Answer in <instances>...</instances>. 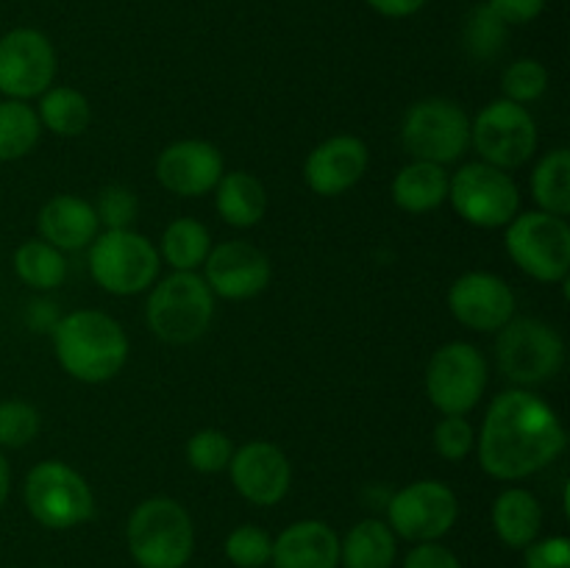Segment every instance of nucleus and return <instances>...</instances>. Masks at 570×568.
Masks as SVG:
<instances>
[{
	"instance_id": "nucleus-34",
	"label": "nucleus",
	"mask_w": 570,
	"mask_h": 568,
	"mask_svg": "<svg viewBox=\"0 0 570 568\" xmlns=\"http://www.w3.org/2000/svg\"><path fill=\"white\" fill-rule=\"evenodd\" d=\"M39 434V412L28 401H0V449H22Z\"/></svg>"
},
{
	"instance_id": "nucleus-31",
	"label": "nucleus",
	"mask_w": 570,
	"mask_h": 568,
	"mask_svg": "<svg viewBox=\"0 0 570 568\" xmlns=\"http://www.w3.org/2000/svg\"><path fill=\"white\" fill-rule=\"evenodd\" d=\"M507 37H510V26L501 22L499 17L490 11L488 3L476 6L465 20V48L473 59L490 61L504 50Z\"/></svg>"
},
{
	"instance_id": "nucleus-36",
	"label": "nucleus",
	"mask_w": 570,
	"mask_h": 568,
	"mask_svg": "<svg viewBox=\"0 0 570 568\" xmlns=\"http://www.w3.org/2000/svg\"><path fill=\"white\" fill-rule=\"evenodd\" d=\"M95 215L106 232H117V228H131L139 215V198L134 189L122 187V184H109L98 193L95 200Z\"/></svg>"
},
{
	"instance_id": "nucleus-27",
	"label": "nucleus",
	"mask_w": 570,
	"mask_h": 568,
	"mask_svg": "<svg viewBox=\"0 0 570 568\" xmlns=\"http://www.w3.org/2000/svg\"><path fill=\"white\" fill-rule=\"evenodd\" d=\"M37 117L42 128H48L56 137H78L87 131L92 120L87 95L72 87H50L39 95Z\"/></svg>"
},
{
	"instance_id": "nucleus-42",
	"label": "nucleus",
	"mask_w": 570,
	"mask_h": 568,
	"mask_svg": "<svg viewBox=\"0 0 570 568\" xmlns=\"http://www.w3.org/2000/svg\"><path fill=\"white\" fill-rule=\"evenodd\" d=\"M365 3L382 17L401 20V17H412L415 11H421L426 6V0H365Z\"/></svg>"
},
{
	"instance_id": "nucleus-35",
	"label": "nucleus",
	"mask_w": 570,
	"mask_h": 568,
	"mask_svg": "<svg viewBox=\"0 0 570 568\" xmlns=\"http://www.w3.org/2000/svg\"><path fill=\"white\" fill-rule=\"evenodd\" d=\"M273 538L265 529L245 523L226 538V557L237 568H262L271 562Z\"/></svg>"
},
{
	"instance_id": "nucleus-18",
	"label": "nucleus",
	"mask_w": 570,
	"mask_h": 568,
	"mask_svg": "<svg viewBox=\"0 0 570 568\" xmlns=\"http://www.w3.org/2000/svg\"><path fill=\"white\" fill-rule=\"evenodd\" d=\"M226 173L217 145L206 139H178L156 159V178L178 198H200L217 187Z\"/></svg>"
},
{
	"instance_id": "nucleus-39",
	"label": "nucleus",
	"mask_w": 570,
	"mask_h": 568,
	"mask_svg": "<svg viewBox=\"0 0 570 568\" xmlns=\"http://www.w3.org/2000/svg\"><path fill=\"white\" fill-rule=\"evenodd\" d=\"M488 6L507 26H527L543 14L546 0H488Z\"/></svg>"
},
{
	"instance_id": "nucleus-15",
	"label": "nucleus",
	"mask_w": 570,
	"mask_h": 568,
	"mask_svg": "<svg viewBox=\"0 0 570 568\" xmlns=\"http://www.w3.org/2000/svg\"><path fill=\"white\" fill-rule=\"evenodd\" d=\"M273 267L262 248L245 243V239H226L212 245L204 262V282L209 284L212 295L226 301H245L259 295L271 284Z\"/></svg>"
},
{
	"instance_id": "nucleus-26",
	"label": "nucleus",
	"mask_w": 570,
	"mask_h": 568,
	"mask_svg": "<svg viewBox=\"0 0 570 568\" xmlns=\"http://www.w3.org/2000/svg\"><path fill=\"white\" fill-rule=\"evenodd\" d=\"M156 251H159V259L167 262L173 271H198L212 251V234L195 217H178L161 232Z\"/></svg>"
},
{
	"instance_id": "nucleus-43",
	"label": "nucleus",
	"mask_w": 570,
	"mask_h": 568,
	"mask_svg": "<svg viewBox=\"0 0 570 568\" xmlns=\"http://www.w3.org/2000/svg\"><path fill=\"white\" fill-rule=\"evenodd\" d=\"M9 490H11V468L9 462H6V454L0 451V507H3L6 499H9Z\"/></svg>"
},
{
	"instance_id": "nucleus-30",
	"label": "nucleus",
	"mask_w": 570,
	"mask_h": 568,
	"mask_svg": "<svg viewBox=\"0 0 570 568\" xmlns=\"http://www.w3.org/2000/svg\"><path fill=\"white\" fill-rule=\"evenodd\" d=\"M42 137V123L28 100L0 104V161H14L31 154Z\"/></svg>"
},
{
	"instance_id": "nucleus-37",
	"label": "nucleus",
	"mask_w": 570,
	"mask_h": 568,
	"mask_svg": "<svg viewBox=\"0 0 570 568\" xmlns=\"http://www.w3.org/2000/svg\"><path fill=\"white\" fill-rule=\"evenodd\" d=\"M434 451H438L443 460L460 462L476 445V432H473L471 421L465 415H443V421H438L432 432Z\"/></svg>"
},
{
	"instance_id": "nucleus-21",
	"label": "nucleus",
	"mask_w": 570,
	"mask_h": 568,
	"mask_svg": "<svg viewBox=\"0 0 570 568\" xmlns=\"http://www.w3.org/2000/svg\"><path fill=\"white\" fill-rule=\"evenodd\" d=\"M37 223L45 243L59 248L61 254L89 248L92 239L100 234L95 206L89 200L78 198V195H56V198H50L39 212Z\"/></svg>"
},
{
	"instance_id": "nucleus-38",
	"label": "nucleus",
	"mask_w": 570,
	"mask_h": 568,
	"mask_svg": "<svg viewBox=\"0 0 570 568\" xmlns=\"http://www.w3.org/2000/svg\"><path fill=\"white\" fill-rule=\"evenodd\" d=\"M527 568H570V543L568 538L534 540L527 546Z\"/></svg>"
},
{
	"instance_id": "nucleus-2",
	"label": "nucleus",
	"mask_w": 570,
	"mask_h": 568,
	"mask_svg": "<svg viewBox=\"0 0 570 568\" xmlns=\"http://www.w3.org/2000/svg\"><path fill=\"white\" fill-rule=\"evenodd\" d=\"M53 337V351L67 376L87 384L115 379L126 368L128 337L126 329L111 315L98 310H78L61 315Z\"/></svg>"
},
{
	"instance_id": "nucleus-40",
	"label": "nucleus",
	"mask_w": 570,
	"mask_h": 568,
	"mask_svg": "<svg viewBox=\"0 0 570 568\" xmlns=\"http://www.w3.org/2000/svg\"><path fill=\"white\" fill-rule=\"evenodd\" d=\"M404 568H462V562L456 560L454 551L432 540V543H417L406 555Z\"/></svg>"
},
{
	"instance_id": "nucleus-3",
	"label": "nucleus",
	"mask_w": 570,
	"mask_h": 568,
	"mask_svg": "<svg viewBox=\"0 0 570 568\" xmlns=\"http://www.w3.org/2000/svg\"><path fill=\"white\" fill-rule=\"evenodd\" d=\"M126 540L139 568H184L195 549L193 518L176 499L154 496L134 507Z\"/></svg>"
},
{
	"instance_id": "nucleus-19",
	"label": "nucleus",
	"mask_w": 570,
	"mask_h": 568,
	"mask_svg": "<svg viewBox=\"0 0 570 568\" xmlns=\"http://www.w3.org/2000/svg\"><path fill=\"white\" fill-rule=\"evenodd\" d=\"M367 165H371L367 145L354 134H340V137H328L312 148L304 161V178L315 195L337 198L360 184Z\"/></svg>"
},
{
	"instance_id": "nucleus-4",
	"label": "nucleus",
	"mask_w": 570,
	"mask_h": 568,
	"mask_svg": "<svg viewBox=\"0 0 570 568\" xmlns=\"http://www.w3.org/2000/svg\"><path fill=\"white\" fill-rule=\"evenodd\" d=\"M148 326L170 345H187L204 337L215 317V295L195 271H173L150 287L145 306Z\"/></svg>"
},
{
	"instance_id": "nucleus-17",
	"label": "nucleus",
	"mask_w": 570,
	"mask_h": 568,
	"mask_svg": "<svg viewBox=\"0 0 570 568\" xmlns=\"http://www.w3.org/2000/svg\"><path fill=\"white\" fill-rule=\"evenodd\" d=\"M515 306L510 284L488 271L465 273L449 290L451 315L473 332H499L515 317Z\"/></svg>"
},
{
	"instance_id": "nucleus-9",
	"label": "nucleus",
	"mask_w": 570,
	"mask_h": 568,
	"mask_svg": "<svg viewBox=\"0 0 570 568\" xmlns=\"http://www.w3.org/2000/svg\"><path fill=\"white\" fill-rule=\"evenodd\" d=\"M28 512L48 529H72L89 521L95 512V496L87 479L61 460H45L28 471L22 488Z\"/></svg>"
},
{
	"instance_id": "nucleus-29",
	"label": "nucleus",
	"mask_w": 570,
	"mask_h": 568,
	"mask_svg": "<svg viewBox=\"0 0 570 568\" xmlns=\"http://www.w3.org/2000/svg\"><path fill=\"white\" fill-rule=\"evenodd\" d=\"M532 198L540 212L568 217L570 215V154L568 148H554L538 161L532 173Z\"/></svg>"
},
{
	"instance_id": "nucleus-1",
	"label": "nucleus",
	"mask_w": 570,
	"mask_h": 568,
	"mask_svg": "<svg viewBox=\"0 0 570 568\" xmlns=\"http://www.w3.org/2000/svg\"><path fill=\"white\" fill-rule=\"evenodd\" d=\"M566 445L568 434L554 407L527 388L495 395L476 438L479 466L501 482H518L543 471Z\"/></svg>"
},
{
	"instance_id": "nucleus-16",
	"label": "nucleus",
	"mask_w": 570,
	"mask_h": 568,
	"mask_svg": "<svg viewBox=\"0 0 570 568\" xmlns=\"http://www.w3.org/2000/svg\"><path fill=\"white\" fill-rule=\"evenodd\" d=\"M226 471L232 473L237 493L256 507L278 505L293 482L287 454L271 440H248L234 449Z\"/></svg>"
},
{
	"instance_id": "nucleus-32",
	"label": "nucleus",
	"mask_w": 570,
	"mask_h": 568,
	"mask_svg": "<svg viewBox=\"0 0 570 568\" xmlns=\"http://www.w3.org/2000/svg\"><path fill=\"white\" fill-rule=\"evenodd\" d=\"M549 89V70L538 59H518L501 76V92L512 104H534Z\"/></svg>"
},
{
	"instance_id": "nucleus-13",
	"label": "nucleus",
	"mask_w": 570,
	"mask_h": 568,
	"mask_svg": "<svg viewBox=\"0 0 570 568\" xmlns=\"http://www.w3.org/2000/svg\"><path fill=\"white\" fill-rule=\"evenodd\" d=\"M456 518H460V499L449 484L438 479L406 484L399 493H393L387 505L390 529L412 543L440 540L451 532Z\"/></svg>"
},
{
	"instance_id": "nucleus-41",
	"label": "nucleus",
	"mask_w": 570,
	"mask_h": 568,
	"mask_svg": "<svg viewBox=\"0 0 570 568\" xmlns=\"http://www.w3.org/2000/svg\"><path fill=\"white\" fill-rule=\"evenodd\" d=\"M61 321V310L53 298H33L26 306V326L37 334H50Z\"/></svg>"
},
{
	"instance_id": "nucleus-8",
	"label": "nucleus",
	"mask_w": 570,
	"mask_h": 568,
	"mask_svg": "<svg viewBox=\"0 0 570 568\" xmlns=\"http://www.w3.org/2000/svg\"><path fill=\"white\" fill-rule=\"evenodd\" d=\"M401 143L412 159L454 165L471 148V117L449 98L417 100L401 123Z\"/></svg>"
},
{
	"instance_id": "nucleus-10",
	"label": "nucleus",
	"mask_w": 570,
	"mask_h": 568,
	"mask_svg": "<svg viewBox=\"0 0 570 568\" xmlns=\"http://www.w3.org/2000/svg\"><path fill=\"white\" fill-rule=\"evenodd\" d=\"M456 215L476 228H504L521 212V189L512 176L488 161H468L449 178Z\"/></svg>"
},
{
	"instance_id": "nucleus-24",
	"label": "nucleus",
	"mask_w": 570,
	"mask_h": 568,
	"mask_svg": "<svg viewBox=\"0 0 570 568\" xmlns=\"http://www.w3.org/2000/svg\"><path fill=\"white\" fill-rule=\"evenodd\" d=\"M215 193L217 215L234 228H250L265 217L267 209V193L265 184L248 170L223 173Z\"/></svg>"
},
{
	"instance_id": "nucleus-22",
	"label": "nucleus",
	"mask_w": 570,
	"mask_h": 568,
	"mask_svg": "<svg viewBox=\"0 0 570 568\" xmlns=\"http://www.w3.org/2000/svg\"><path fill=\"white\" fill-rule=\"evenodd\" d=\"M449 173L434 161L412 159L393 178V200L410 215H426L449 200Z\"/></svg>"
},
{
	"instance_id": "nucleus-5",
	"label": "nucleus",
	"mask_w": 570,
	"mask_h": 568,
	"mask_svg": "<svg viewBox=\"0 0 570 568\" xmlns=\"http://www.w3.org/2000/svg\"><path fill=\"white\" fill-rule=\"evenodd\" d=\"M504 245L527 276L543 284L566 282L570 273V226L549 212H518L507 223Z\"/></svg>"
},
{
	"instance_id": "nucleus-11",
	"label": "nucleus",
	"mask_w": 570,
	"mask_h": 568,
	"mask_svg": "<svg viewBox=\"0 0 570 568\" xmlns=\"http://www.w3.org/2000/svg\"><path fill=\"white\" fill-rule=\"evenodd\" d=\"M471 145L482 156L479 161L515 170L538 150V123L527 106L499 98L471 120Z\"/></svg>"
},
{
	"instance_id": "nucleus-12",
	"label": "nucleus",
	"mask_w": 570,
	"mask_h": 568,
	"mask_svg": "<svg viewBox=\"0 0 570 568\" xmlns=\"http://www.w3.org/2000/svg\"><path fill=\"white\" fill-rule=\"evenodd\" d=\"M488 388V362L473 343H445L426 365V395L443 415H468Z\"/></svg>"
},
{
	"instance_id": "nucleus-28",
	"label": "nucleus",
	"mask_w": 570,
	"mask_h": 568,
	"mask_svg": "<svg viewBox=\"0 0 570 568\" xmlns=\"http://www.w3.org/2000/svg\"><path fill=\"white\" fill-rule=\"evenodd\" d=\"M14 273L22 284L39 293L61 287L67 278V259L59 248L45 239H26L14 251Z\"/></svg>"
},
{
	"instance_id": "nucleus-23",
	"label": "nucleus",
	"mask_w": 570,
	"mask_h": 568,
	"mask_svg": "<svg viewBox=\"0 0 570 568\" xmlns=\"http://www.w3.org/2000/svg\"><path fill=\"white\" fill-rule=\"evenodd\" d=\"M543 527V507L527 488H507L493 501V529L512 549L534 543Z\"/></svg>"
},
{
	"instance_id": "nucleus-25",
	"label": "nucleus",
	"mask_w": 570,
	"mask_h": 568,
	"mask_svg": "<svg viewBox=\"0 0 570 568\" xmlns=\"http://www.w3.org/2000/svg\"><path fill=\"white\" fill-rule=\"evenodd\" d=\"M395 551V532L379 518H365L340 540V562L345 568H393Z\"/></svg>"
},
{
	"instance_id": "nucleus-33",
	"label": "nucleus",
	"mask_w": 570,
	"mask_h": 568,
	"mask_svg": "<svg viewBox=\"0 0 570 568\" xmlns=\"http://www.w3.org/2000/svg\"><path fill=\"white\" fill-rule=\"evenodd\" d=\"M234 443L220 429H200L187 440V462L189 468L200 473H220L232 462Z\"/></svg>"
},
{
	"instance_id": "nucleus-14",
	"label": "nucleus",
	"mask_w": 570,
	"mask_h": 568,
	"mask_svg": "<svg viewBox=\"0 0 570 568\" xmlns=\"http://www.w3.org/2000/svg\"><path fill=\"white\" fill-rule=\"evenodd\" d=\"M56 50L37 28H14L0 39V92L11 100L39 98L53 87Z\"/></svg>"
},
{
	"instance_id": "nucleus-20",
	"label": "nucleus",
	"mask_w": 570,
	"mask_h": 568,
	"mask_svg": "<svg viewBox=\"0 0 570 568\" xmlns=\"http://www.w3.org/2000/svg\"><path fill=\"white\" fill-rule=\"evenodd\" d=\"M276 568H337L340 538L323 521H295L273 540Z\"/></svg>"
},
{
	"instance_id": "nucleus-7",
	"label": "nucleus",
	"mask_w": 570,
	"mask_h": 568,
	"mask_svg": "<svg viewBox=\"0 0 570 568\" xmlns=\"http://www.w3.org/2000/svg\"><path fill=\"white\" fill-rule=\"evenodd\" d=\"M159 251L134 228L104 232L89 245V276L111 295H137L159 276Z\"/></svg>"
},
{
	"instance_id": "nucleus-6",
	"label": "nucleus",
	"mask_w": 570,
	"mask_h": 568,
	"mask_svg": "<svg viewBox=\"0 0 570 568\" xmlns=\"http://www.w3.org/2000/svg\"><path fill=\"white\" fill-rule=\"evenodd\" d=\"M495 362L501 373L518 388H534L562 371L566 343L560 332L540 317H512L499 329Z\"/></svg>"
}]
</instances>
